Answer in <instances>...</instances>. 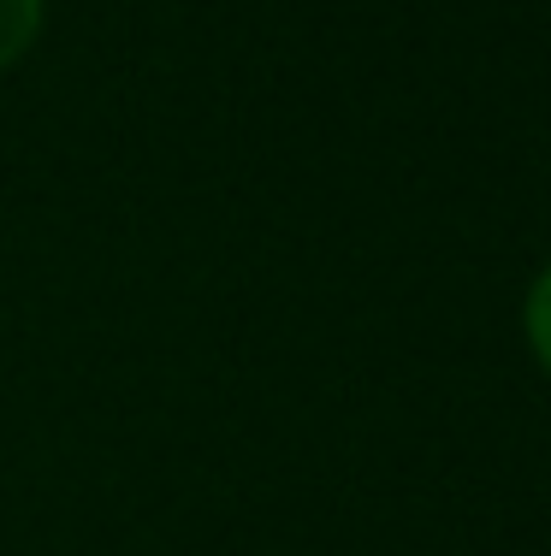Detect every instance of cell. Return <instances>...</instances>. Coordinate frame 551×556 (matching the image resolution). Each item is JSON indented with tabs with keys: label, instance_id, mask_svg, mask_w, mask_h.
<instances>
[{
	"label": "cell",
	"instance_id": "obj_2",
	"mask_svg": "<svg viewBox=\"0 0 551 556\" xmlns=\"http://www.w3.org/2000/svg\"><path fill=\"white\" fill-rule=\"evenodd\" d=\"M522 332H528L534 362L551 374V267L528 285V302H522Z\"/></svg>",
	"mask_w": 551,
	"mask_h": 556
},
{
	"label": "cell",
	"instance_id": "obj_1",
	"mask_svg": "<svg viewBox=\"0 0 551 556\" xmlns=\"http://www.w3.org/2000/svg\"><path fill=\"white\" fill-rule=\"evenodd\" d=\"M42 36V0H0V65L24 60Z\"/></svg>",
	"mask_w": 551,
	"mask_h": 556
}]
</instances>
